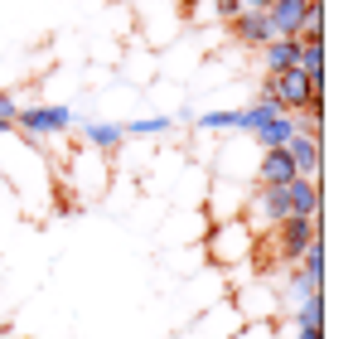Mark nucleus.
I'll return each mask as SVG.
<instances>
[{
    "label": "nucleus",
    "instance_id": "nucleus-3",
    "mask_svg": "<svg viewBox=\"0 0 358 339\" xmlns=\"http://www.w3.org/2000/svg\"><path fill=\"white\" fill-rule=\"evenodd\" d=\"M247 194H252V184H242V179H208V194H203V219L208 223H223V219H242V209H247Z\"/></svg>",
    "mask_w": 358,
    "mask_h": 339
},
{
    "label": "nucleus",
    "instance_id": "nucleus-9",
    "mask_svg": "<svg viewBox=\"0 0 358 339\" xmlns=\"http://www.w3.org/2000/svg\"><path fill=\"white\" fill-rule=\"evenodd\" d=\"M286 179H296V165H291V155H286L281 146L257 155V174H252V184H286Z\"/></svg>",
    "mask_w": 358,
    "mask_h": 339
},
{
    "label": "nucleus",
    "instance_id": "nucleus-2",
    "mask_svg": "<svg viewBox=\"0 0 358 339\" xmlns=\"http://www.w3.org/2000/svg\"><path fill=\"white\" fill-rule=\"evenodd\" d=\"M257 155H262V146H257L252 136L233 131V136H223V151H218L213 174H218V179H242V184H252V174H257Z\"/></svg>",
    "mask_w": 358,
    "mask_h": 339
},
{
    "label": "nucleus",
    "instance_id": "nucleus-17",
    "mask_svg": "<svg viewBox=\"0 0 358 339\" xmlns=\"http://www.w3.org/2000/svg\"><path fill=\"white\" fill-rule=\"evenodd\" d=\"M233 339H276V330H271V320H257V325H242Z\"/></svg>",
    "mask_w": 358,
    "mask_h": 339
},
{
    "label": "nucleus",
    "instance_id": "nucleus-4",
    "mask_svg": "<svg viewBox=\"0 0 358 339\" xmlns=\"http://www.w3.org/2000/svg\"><path fill=\"white\" fill-rule=\"evenodd\" d=\"M315 92H324V88H310L300 68H286V73H266V92H262V97H271V102H276V112L296 116Z\"/></svg>",
    "mask_w": 358,
    "mask_h": 339
},
{
    "label": "nucleus",
    "instance_id": "nucleus-1",
    "mask_svg": "<svg viewBox=\"0 0 358 339\" xmlns=\"http://www.w3.org/2000/svg\"><path fill=\"white\" fill-rule=\"evenodd\" d=\"M203 257L218 267V272H233L238 282H247V272L257 267V233L242 223V219H223V223H208V233L199 237Z\"/></svg>",
    "mask_w": 358,
    "mask_h": 339
},
{
    "label": "nucleus",
    "instance_id": "nucleus-7",
    "mask_svg": "<svg viewBox=\"0 0 358 339\" xmlns=\"http://www.w3.org/2000/svg\"><path fill=\"white\" fill-rule=\"evenodd\" d=\"M281 151L291 155L296 174H310V179H320V165H324V155H320V136H315V131H296V136H291Z\"/></svg>",
    "mask_w": 358,
    "mask_h": 339
},
{
    "label": "nucleus",
    "instance_id": "nucleus-10",
    "mask_svg": "<svg viewBox=\"0 0 358 339\" xmlns=\"http://www.w3.org/2000/svg\"><path fill=\"white\" fill-rule=\"evenodd\" d=\"M286 199H291V214H324L320 179H310V174H296V179H286Z\"/></svg>",
    "mask_w": 358,
    "mask_h": 339
},
{
    "label": "nucleus",
    "instance_id": "nucleus-6",
    "mask_svg": "<svg viewBox=\"0 0 358 339\" xmlns=\"http://www.w3.org/2000/svg\"><path fill=\"white\" fill-rule=\"evenodd\" d=\"M15 126L24 131V141H44V136H63L68 126H78L73 107H24L15 112Z\"/></svg>",
    "mask_w": 358,
    "mask_h": 339
},
{
    "label": "nucleus",
    "instance_id": "nucleus-18",
    "mask_svg": "<svg viewBox=\"0 0 358 339\" xmlns=\"http://www.w3.org/2000/svg\"><path fill=\"white\" fill-rule=\"evenodd\" d=\"M15 112H20V107H15V97H10V92H0V126H15Z\"/></svg>",
    "mask_w": 358,
    "mask_h": 339
},
{
    "label": "nucleus",
    "instance_id": "nucleus-20",
    "mask_svg": "<svg viewBox=\"0 0 358 339\" xmlns=\"http://www.w3.org/2000/svg\"><path fill=\"white\" fill-rule=\"evenodd\" d=\"M5 131H15V126H0V136H5Z\"/></svg>",
    "mask_w": 358,
    "mask_h": 339
},
{
    "label": "nucleus",
    "instance_id": "nucleus-14",
    "mask_svg": "<svg viewBox=\"0 0 358 339\" xmlns=\"http://www.w3.org/2000/svg\"><path fill=\"white\" fill-rule=\"evenodd\" d=\"M300 73L310 88H324V44H300Z\"/></svg>",
    "mask_w": 358,
    "mask_h": 339
},
{
    "label": "nucleus",
    "instance_id": "nucleus-13",
    "mask_svg": "<svg viewBox=\"0 0 358 339\" xmlns=\"http://www.w3.org/2000/svg\"><path fill=\"white\" fill-rule=\"evenodd\" d=\"M233 39H238L242 49H262L266 39H271V25H266V10H252V15H238L233 25Z\"/></svg>",
    "mask_w": 358,
    "mask_h": 339
},
{
    "label": "nucleus",
    "instance_id": "nucleus-11",
    "mask_svg": "<svg viewBox=\"0 0 358 339\" xmlns=\"http://www.w3.org/2000/svg\"><path fill=\"white\" fill-rule=\"evenodd\" d=\"M83 146L97 151V155H112V151L126 146V131H121L117 121H87V126H83Z\"/></svg>",
    "mask_w": 358,
    "mask_h": 339
},
{
    "label": "nucleus",
    "instance_id": "nucleus-5",
    "mask_svg": "<svg viewBox=\"0 0 358 339\" xmlns=\"http://www.w3.org/2000/svg\"><path fill=\"white\" fill-rule=\"evenodd\" d=\"M233 305H238V315L247 325H257V320H276L281 315V296H276V286H266L262 277L257 282H238L233 286Z\"/></svg>",
    "mask_w": 358,
    "mask_h": 339
},
{
    "label": "nucleus",
    "instance_id": "nucleus-12",
    "mask_svg": "<svg viewBox=\"0 0 358 339\" xmlns=\"http://www.w3.org/2000/svg\"><path fill=\"white\" fill-rule=\"evenodd\" d=\"M257 54H262V73H286L300 63V39H266Z\"/></svg>",
    "mask_w": 358,
    "mask_h": 339
},
{
    "label": "nucleus",
    "instance_id": "nucleus-15",
    "mask_svg": "<svg viewBox=\"0 0 358 339\" xmlns=\"http://www.w3.org/2000/svg\"><path fill=\"white\" fill-rule=\"evenodd\" d=\"M296 39L300 44H324V0H310V10H305V20H300Z\"/></svg>",
    "mask_w": 358,
    "mask_h": 339
},
{
    "label": "nucleus",
    "instance_id": "nucleus-16",
    "mask_svg": "<svg viewBox=\"0 0 358 339\" xmlns=\"http://www.w3.org/2000/svg\"><path fill=\"white\" fill-rule=\"evenodd\" d=\"M175 121L170 116H145V121H131V126H121L126 131V141H150V136H160V131H170Z\"/></svg>",
    "mask_w": 358,
    "mask_h": 339
},
{
    "label": "nucleus",
    "instance_id": "nucleus-8",
    "mask_svg": "<svg viewBox=\"0 0 358 339\" xmlns=\"http://www.w3.org/2000/svg\"><path fill=\"white\" fill-rule=\"evenodd\" d=\"M310 0H271L266 5V25H271V39H296L300 20H305Z\"/></svg>",
    "mask_w": 358,
    "mask_h": 339
},
{
    "label": "nucleus",
    "instance_id": "nucleus-19",
    "mask_svg": "<svg viewBox=\"0 0 358 339\" xmlns=\"http://www.w3.org/2000/svg\"><path fill=\"white\" fill-rule=\"evenodd\" d=\"M233 5H238V15H252V10H266L271 0H233Z\"/></svg>",
    "mask_w": 358,
    "mask_h": 339
}]
</instances>
